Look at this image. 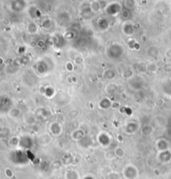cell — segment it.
Segmentation results:
<instances>
[{
	"instance_id": "obj_1",
	"label": "cell",
	"mask_w": 171,
	"mask_h": 179,
	"mask_svg": "<svg viewBox=\"0 0 171 179\" xmlns=\"http://www.w3.org/2000/svg\"><path fill=\"white\" fill-rule=\"evenodd\" d=\"M9 161L16 166H24L27 165L29 161V158L24 150H14L11 151L8 156Z\"/></svg>"
},
{
	"instance_id": "obj_2",
	"label": "cell",
	"mask_w": 171,
	"mask_h": 179,
	"mask_svg": "<svg viewBox=\"0 0 171 179\" xmlns=\"http://www.w3.org/2000/svg\"><path fill=\"white\" fill-rule=\"evenodd\" d=\"M123 176L125 179H136L139 176L137 167L133 164H128L123 169Z\"/></svg>"
},
{
	"instance_id": "obj_3",
	"label": "cell",
	"mask_w": 171,
	"mask_h": 179,
	"mask_svg": "<svg viewBox=\"0 0 171 179\" xmlns=\"http://www.w3.org/2000/svg\"><path fill=\"white\" fill-rule=\"evenodd\" d=\"M98 142L100 143V146L103 147H107L111 143V138L110 135L106 132H100L98 135Z\"/></svg>"
},
{
	"instance_id": "obj_4",
	"label": "cell",
	"mask_w": 171,
	"mask_h": 179,
	"mask_svg": "<svg viewBox=\"0 0 171 179\" xmlns=\"http://www.w3.org/2000/svg\"><path fill=\"white\" fill-rule=\"evenodd\" d=\"M33 141L29 136H23L20 138V143L19 146L22 150H27V149H30L33 146Z\"/></svg>"
},
{
	"instance_id": "obj_5",
	"label": "cell",
	"mask_w": 171,
	"mask_h": 179,
	"mask_svg": "<svg viewBox=\"0 0 171 179\" xmlns=\"http://www.w3.org/2000/svg\"><path fill=\"white\" fill-rule=\"evenodd\" d=\"M158 159L163 163H168L171 161V151L169 150L159 151L158 154Z\"/></svg>"
},
{
	"instance_id": "obj_6",
	"label": "cell",
	"mask_w": 171,
	"mask_h": 179,
	"mask_svg": "<svg viewBox=\"0 0 171 179\" xmlns=\"http://www.w3.org/2000/svg\"><path fill=\"white\" fill-rule=\"evenodd\" d=\"M139 130V125L136 122H129L125 126V132L128 134H134Z\"/></svg>"
},
{
	"instance_id": "obj_7",
	"label": "cell",
	"mask_w": 171,
	"mask_h": 179,
	"mask_svg": "<svg viewBox=\"0 0 171 179\" xmlns=\"http://www.w3.org/2000/svg\"><path fill=\"white\" fill-rule=\"evenodd\" d=\"M50 131L52 134L58 136L62 132V126L59 122H53L50 125Z\"/></svg>"
},
{
	"instance_id": "obj_8",
	"label": "cell",
	"mask_w": 171,
	"mask_h": 179,
	"mask_svg": "<svg viewBox=\"0 0 171 179\" xmlns=\"http://www.w3.org/2000/svg\"><path fill=\"white\" fill-rule=\"evenodd\" d=\"M157 147L159 151L169 150V142L165 139H159L157 141Z\"/></svg>"
},
{
	"instance_id": "obj_9",
	"label": "cell",
	"mask_w": 171,
	"mask_h": 179,
	"mask_svg": "<svg viewBox=\"0 0 171 179\" xmlns=\"http://www.w3.org/2000/svg\"><path fill=\"white\" fill-rule=\"evenodd\" d=\"M71 136L72 139L74 140V141H80V140L84 138V132L80 129H78V130H75L72 132Z\"/></svg>"
},
{
	"instance_id": "obj_10",
	"label": "cell",
	"mask_w": 171,
	"mask_h": 179,
	"mask_svg": "<svg viewBox=\"0 0 171 179\" xmlns=\"http://www.w3.org/2000/svg\"><path fill=\"white\" fill-rule=\"evenodd\" d=\"M65 179H80L79 172L76 170H69L65 173Z\"/></svg>"
},
{
	"instance_id": "obj_11",
	"label": "cell",
	"mask_w": 171,
	"mask_h": 179,
	"mask_svg": "<svg viewBox=\"0 0 171 179\" xmlns=\"http://www.w3.org/2000/svg\"><path fill=\"white\" fill-rule=\"evenodd\" d=\"M114 155H115L116 157L118 158L122 159L125 157V149L121 147V146H117L115 147V150H114Z\"/></svg>"
},
{
	"instance_id": "obj_12",
	"label": "cell",
	"mask_w": 171,
	"mask_h": 179,
	"mask_svg": "<svg viewBox=\"0 0 171 179\" xmlns=\"http://www.w3.org/2000/svg\"><path fill=\"white\" fill-rule=\"evenodd\" d=\"M99 105H100V107L102 108V109H108V108H110V105H111V101L110 100V99L105 98V99L101 100V101H100Z\"/></svg>"
},
{
	"instance_id": "obj_13",
	"label": "cell",
	"mask_w": 171,
	"mask_h": 179,
	"mask_svg": "<svg viewBox=\"0 0 171 179\" xmlns=\"http://www.w3.org/2000/svg\"><path fill=\"white\" fill-rule=\"evenodd\" d=\"M9 145H10L12 147H17V146H19V143H20V139L16 137V136H13L12 138H10L9 140Z\"/></svg>"
},
{
	"instance_id": "obj_14",
	"label": "cell",
	"mask_w": 171,
	"mask_h": 179,
	"mask_svg": "<svg viewBox=\"0 0 171 179\" xmlns=\"http://www.w3.org/2000/svg\"><path fill=\"white\" fill-rule=\"evenodd\" d=\"M21 115V110L18 108H13L12 110L9 111V115L11 117H18V115Z\"/></svg>"
},
{
	"instance_id": "obj_15",
	"label": "cell",
	"mask_w": 171,
	"mask_h": 179,
	"mask_svg": "<svg viewBox=\"0 0 171 179\" xmlns=\"http://www.w3.org/2000/svg\"><path fill=\"white\" fill-rule=\"evenodd\" d=\"M4 176L8 179L13 178V176H14V172H13L12 169L7 167V168L4 169Z\"/></svg>"
},
{
	"instance_id": "obj_16",
	"label": "cell",
	"mask_w": 171,
	"mask_h": 179,
	"mask_svg": "<svg viewBox=\"0 0 171 179\" xmlns=\"http://www.w3.org/2000/svg\"><path fill=\"white\" fill-rule=\"evenodd\" d=\"M152 131H153V128L151 127L150 125H145L142 129V133L144 135H150Z\"/></svg>"
},
{
	"instance_id": "obj_17",
	"label": "cell",
	"mask_w": 171,
	"mask_h": 179,
	"mask_svg": "<svg viewBox=\"0 0 171 179\" xmlns=\"http://www.w3.org/2000/svg\"><path fill=\"white\" fill-rule=\"evenodd\" d=\"M108 179H119V175L117 172H111L108 176Z\"/></svg>"
},
{
	"instance_id": "obj_18",
	"label": "cell",
	"mask_w": 171,
	"mask_h": 179,
	"mask_svg": "<svg viewBox=\"0 0 171 179\" xmlns=\"http://www.w3.org/2000/svg\"><path fill=\"white\" fill-rule=\"evenodd\" d=\"M83 179H95V176H92V175H87V176H85Z\"/></svg>"
}]
</instances>
